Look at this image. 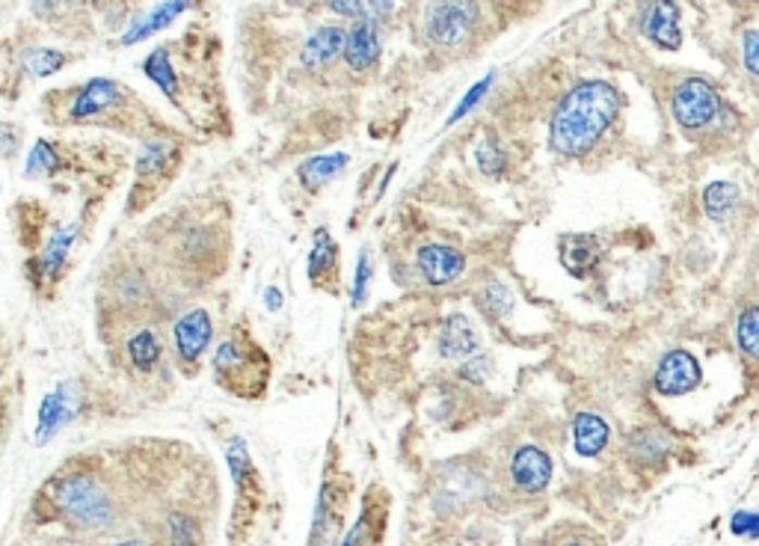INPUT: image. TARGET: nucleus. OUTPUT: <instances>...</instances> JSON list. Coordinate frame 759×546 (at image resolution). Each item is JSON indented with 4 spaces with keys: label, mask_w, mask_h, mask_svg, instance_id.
Instances as JSON below:
<instances>
[{
    "label": "nucleus",
    "mask_w": 759,
    "mask_h": 546,
    "mask_svg": "<svg viewBox=\"0 0 759 546\" xmlns=\"http://www.w3.org/2000/svg\"><path fill=\"white\" fill-rule=\"evenodd\" d=\"M608 437H611V427L602 415L597 413H578L573 419V439L575 451L582 458H597L602 455V448L608 446Z\"/></svg>",
    "instance_id": "6ab92c4d"
},
{
    "label": "nucleus",
    "mask_w": 759,
    "mask_h": 546,
    "mask_svg": "<svg viewBox=\"0 0 759 546\" xmlns=\"http://www.w3.org/2000/svg\"><path fill=\"white\" fill-rule=\"evenodd\" d=\"M122 99H125V89L116 80H108V77H96L89 80L87 87L77 92L75 104H72V120H92V116H101L108 110L120 108Z\"/></svg>",
    "instance_id": "dca6fc26"
},
{
    "label": "nucleus",
    "mask_w": 759,
    "mask_h": 546,
    "mask_svg": "<svg viewBox=\"0 0 759 546\" xmlns=\"http://www.w3.org/2000/svg\"><path fill=\"white\" fill-rule=\"evenodd\" d=\"M561 259H564L567 271L575 273V276H587V273L594 271L599 262L597 240L590 238V235H573V238H564V252H561Z\"/></svg>",
    "instance_id": "412c9836"
},
{
    "label": "nucleus",
    "mask_w": 759,
    "mask_h": 546,
    "mask_svg": "<svg viewBox=\"0 0 759 546\" xmlns=\"http://www.w3.org/2000/svg\"><path fill=\"white\" fill-rule=\"evenodd\" d=\"M77 407H80L77 383H60L54 393L45 395L39 415H36V446H45L48 439H54L75 419Z\"/></svg>",
    "instance_id": "1a4fd4ad"
},
{
    "label": "nucleus",
    "mask_w": 759,
    "mask_h": 546,
    "mask_svg": "<svg viewBox=\"0 0 759 546\" xmlns=\"http://www.w3.org/2000/svg\"><path fill=\"white\" fill-rule=\"evenodd\" d=\"M489 80H493V75H489L487 80H481V84H477V89H472V92H469L466 99H463V104H460V108H457V113H455V116H451V122H457V120H460V116H466V113H469V108H472V104H477V101H481V96H484V92H487Z\"/></svg>",
    "instance_id": "e433bc0d"
},
{
    "label": "nucleus",
    "mask_w": 759,
    "mask_h": 546,
    "mask_svg": "<svg viewBox=\"0 0 759 546\" xmlns=\"http://www.w3.org/2000/svg\"><path fill=\"white\" fill-rule=\"evenodd\" d=\"M415 264H419V273L424 276V283L434 285V288H443V285L457 283L463 276L466 256L457 250V247H448V244H424L419 256H415Z\"/></svg>",
    "instance_id": "f8f14e48"
},
{
    "label": "nucleus",
    "mask_w": 759,
    "mask_h": 546,
    "mask_svg": "<svg viewBox=\"0 0 759 546\" xmlns=\"http://www.w3.org/2000/svg\"><path fill=\"white\" fill-rule=\"evenodd\" d=\"M146 75L152 77L154 84L170 96V99H175V87H178V80H175V69L173 63H170V54H166V48H154L152 54H149V60H146Z\"/></svg>",
    "instance_id": "cd10ccee"
},
{
    "label": "nucleus",
    "mask_w": 759,
    "mask_h": 546,
    "mask_svg": "<svg viewBox=\"0 0 759 546\" xmlns=\"http://www.w3.org/2000/svg\"><path fill=\"white\" fill-rule=\"evenodd\" d=\"M173 142L166 140H149L142 146L140 161H137V182L140 185H152V178H163L166 164L173 161Z\"/></svg>",
    "instance_id": "4be33fe9"
},
{
    "label": "nucleus",
    "mask_w": 759,
    "mask_h": 546,
    "mask_svg": "<svg viewBox=\"0 0 759 546\" xmlns=\"http://www.w3.org/2000/svg\"><path fill=\"white\" fill-rule=\"evenodd\" d=\"M170 546H202V532L194 517L187 513L170 517Z\"/></svg>",
    "instance_id": "2f4dec72"
},
{
    "label": "nucleus",
    "mask_w": 759,
    "mask_h": 546,
    "mask_svg": "<svg viewBox=\"0 0 759 546\" xmlns=\"http://www.w3.org/2000/svg\"><path fill=\"white\" fill-rule=\"evenodd\" d=\"M306 273H309L312 285L321 288V291H329V295L338 291V244L326 229H315Z\"/></svg>",
    "instance_id": "4468645a"
},
{
    "label": "nucleus",
    "mask_w": 759,
    "mask_h": 546,
    "mask_svg": "<svg viewBox=\"0 0 759 546\" xmlns=\"http://www.w3.org/2000/svg\"><path fill=\"white\" fill-rule=\"evenodd\" d=\"M65 66V54L54 51V48H36L30 54L24 57V69L30 72L33 77H48L60 72Z\"/></svg>",
    "instance_id": "c756f323"
},
{
    "label": "nucleus",
    "mask_w": 759,
    "mask_h": 546,
    "mask_svg": "<svg viewBox=\"0 0 759 546\" xmlns=\"http://www.w3.org/2000/svg\"><path fill=\"white\" fill-rule=\"evenodd\" d=\"M620 113V92L608 80H582L555 108L549 125V146L561 158H585L599 137L614 125Z\"/></svg>",
    "instance_id": "f257e3e1"
},
{
    "label": "nucleus",
    "mask_w": 759,
    "mask_h": 546,
    "mask_svg": "<svg viewBox=\"0 0 759 546\" xmlns=\"http://www.w3.org/2000/svg\"><path fill=\"white\" fill-rule=\"evenodd\" d=\"M730 529H733V535L748 537V541H757V529H759L757 513H754V511H736V513H733V520H730Z\"/></svg>",
    "instance_id": "72a5a7b5"
},
{
    "label": "nucleus",
    "mask_w": 759,
    "mask_h": 546,
    "mask_svg": "<svg viewBox=\"0 0 759 546\" xmlns=\"http://www.w3.org/2000/svg\"><path fill=\"white\" fill-rule=\"evenodd\" d=\"M477 7L475 3H434L427 7V36L443 48H460L472 36Z\"/></svg>",
    "instance_id": "423d86ee"
},
{
    "label": "nucleus",
    "mask_w": 759,
    "mask_h": 546,
    "mask_svg": "<svg viewBox=\"0 0 759 546\" xmlns=\"http://www.w3.org/2000/svg\"><path fill=\"white\" fill-rule=\"evenodd\" d=\"M350 164V158L345 152L333 154H318V158H309L303 166H300V178H303L306 187H321L326 182H333L345 166Z\"/></svg>",
    "instance_id": "5701e85b"
},
{
    "label": "nucleus",
    "mask_w": 759,
    "mask_h": 546,
    "mask_svg": "<svg viewBox=\"0 0 759 546\" xmlns=\"http://www.w3.org/2000/svg\"><path fill=\"white\" fill-rule=\"evenodd\" d=\"M54 505L65 523L80 532H104L116 523V496L92 472H69L57 481Z\"/></svg>",
    "instance_id": "7ed1b4c3"
},
{
    "label": "nucleus",
    "mask_w": 759,
    "mask_h": 546,
    "mask_svg": "<svg viewBox=\"0 0 759 546\" xmlns=\"http://www.w3.org/2000/svg\"><path fill=\"white\" fill-rule=\"evenodd\" d=\"M481 348L475 327L466 315H451L439 330V350L448 360H469Z\"/></svg>",
    "instance_id": "f3484780"
},
{
    "label": "nucleus",
    "mask_w": 759,
    "mask_h": 546,
    "mask_svg": "<svg viewBox=\"0 0 759 546\" xmlns=\"http://www.w3.org/2000/svg\"><path fill=\"white\" fill-rule=\"evenodd\" d=\"M348 502H350L348 475L338 470H329L326 472L324 484H321V496H318V505H315V520H312V532H309V544L306 546L341 544V523H345Z\"/></svg>",
    "instance_id": "20e7f679"
},
{
    "label": "nucleus",
    "mask_w": 759,
    "mask_h": 546,
    "mask_svg": "<svg viewBox=\"0 0 759 546\" xmlns=\"http://www.w3.org/2000/svg\"><path fill=\"white\" fill-rule=\"evenodd\" d=\"M113 546H146V544H142V541H137V537H134V541H122V544H113Z\"/></svg>",
    "instance_id": "ea45409f"
},
{
    "label": "nucleus",
    "mask_w": 759,
    "mask_h": 546,
    "mask_svg": "<svg viewBox=\"0 0 759 546\" xmlns=\"http://www.w3.org/2000/svg\"><path fill=\"white\" fill-rule=\"evenodd\" d=\"M267 307L271 309L279 307V291H276V288H271V291H267Z\"/></svg>",
    "instance_id": "58836bf2"
},
{
    "label": "nucleus",
    "mask_w": 759,
    "mask_h": 546,
    "mask_svg": "<svg viewBox=\"0 0 759 546\" xmlns=\"http://www.w3.org/2000/svg\"><path fill=\"white\" fill-rule=\"evenodd\" d=\"M668 437L656 427H644L635 437L630 439V463L632 467H650V470H659L664 463V455H668Z\"/></svg>",
    "instance_id": "aec40b11"
},
{
    "label": "nucleus",
    "mask_w": 759,
    "mask_h": 546,
    "mask_svg": "<svg viewBox=\"0 0 759 546\" xmlns=\"http://www.w3.org/2000/svg\"><path fill=\"white\" fill-rule=\"evenodd\" d=\"M214 381L235 398H264L271 383V357L250 330H232L214 353Z\"/></svg>",
    "instance_id": "f03ea898"
},
{
    "label": "nucleus",
    "mask_w": 759,
    "mask_h": 546,
    "mask_svg": "<svg viewBox=\"0 0 759 546\" xmlns=\"http://www.w3.org/2000/svg\"><path fill=\"white\" fill-rule=\"evenodd\" d=\"M564 546H590V544H587V541H582V537H578V541H570V544H564Z\"/></svg>",
    "instance_id": "a19ab883"
},
{
    "label": "nucleus",
    "mask_w": 759,
    "mask_h": 546,
    "mask_svg": "<svg viewBox=\"0 0 759 546\" xmlns=\"http://www.w3.org/2000/svg\"><path fill=\"white\" fill-rule=\"evenodd\" d=\"M369 283H371V252L365 250L362 252V259H359L357 285H353V303H362V297H365V291H369Z\"/></svg>",
    "instance_id": "f704fd0d"
},
{
    "label": "nucleus",
    "mask_w": 759,
    "mask_h": 546,
    "mask_svg": "<svg viewBox=\"0 0 759 546\" xmlns=\"http://www.w3.org/2000/svg\"><path fill=\"white\" fill-rule=\"evenodd\" d=\"M477 303L484 309V315L496 321V318H505L513 309V295L501 283H489L484 288V295L477 297Z\"/></svg>",
    "instance_id": "7c9ffc66"
},
{
    "label": "nucleus",
    "mask_w": 759,
    "mask_h": 546,
    "mask_svg": "<svg viewBox=\"0 0 759 546\" xmlns=\"http://www.w3.org/2000/svg\"><path fill=\"white\" fill-rule=\"evenodd\" d=\"M386 523H389V496L383 487H371L362 496L359 505V517L348 537H341L338 546H383V535H386Z\"/></svg>",
    "instance_id": "6e6552de"
},
{
    "label": "nucleus",
    "mask_w": 759,
    "mask_h": 546,
    "mask_svg": "<svg viewBox=\"0 0 759 546\" xmlns=\"http://www.w3.org/2000/svg\"><path fill=\"white\" fill-rule=\"evenodd\" d=\"M671 110L673 120L680 122L685 132H700V128H706V125H712L718 120L721 96L704 77H688L673 92Z\"/></svg>",
    "instance_id": "39448f33"
},
{
    "label": "nucleus",
    "mask_w": 759,
    "mask_h": 546,
    "mask_svg": "<svg viewBox=\"0 0 759 546\" xmlns=\"http://www.w3.org/2000/svg\"><path fill=\"white\" fill-rule=\"evenodd\" d=\"M742 199V190L733 182H712V185L704 190V211L706 218L724 220L727 214H733V208L738 206Z\"/></svg>",
    "instance_id": "b1692460"
},
{
    "label": "nucleus",
    "mask_w": 759,
    "mask_h": 546,
    "mask_svg": "<svg viewBox=\"0 0 759 546\" xmlns=\"http://www.w3.org/2000/svg\"><path fill=\"white\" fill-rule=\"evenodd\" d=\"M175 353L178 360L185 362L187 369H196V362L202 360V353L211 345V336H214V324H211V315L206 309H190L185 315L175 321Z\"/></svg>",
    "instance_id": "9d476101"
},
{
    "label": "nucleus",
    "mask_w": 759,
    "mask_h": 546,
    "mask_svg": "<svg viewBox=\"0 0 759 546\" xmlns=\"http://www.w3.org/2000/svg\"><path fill=\"white\" fill-rule=\"evenodd\" d=\"M640 34L659 48L676 51L683 45V30H680V7L673 3H647L640 12Z\"/></svg>",
    "instance_id": "2eb2a0df"
},
{
    "label": "nucleus",
    "mask_w": 759,
    "mask_h": 546,
    "mask_svg": "<svg viewBox=\"0 0 759 546\" xmlns=\"http://www.w3.org/2000/svg\"><path fill=\"white\" fill-rule=\"evenodd\" d=\"M187 3H166V7H158L154 12H149L142 22L134 24V30H128V36L122 39L125 45L130 42H140V39H146V36H152L154 30H161L163 24H170L175 18V12H185Z\"/></svg>",
    "instance_id": "bb28decb"
},
{
    "label": "nucleus",
    "mask_w": 759,
    "mask_h": 546,
    "mask_svg": "<svg viewBox=\"0 0 759 546\" xmlns=\"http://www.w3.org/2000/svg\"><path fill=\"white\" fill-rule=\"evenodd\" d=\"M510 481L525 496H540L552 481V458L537 446L517 448L510 460Z\"/></svg>",
    "instance_id": "9b49d317"
},
{
    "label": "nucleus",
    "mask_w": 759,
    "mask_h": 546,
    "mask_svg": "<svg viewBox=\"0 0 759 546\" xmlns=\"http://www.w3.org/2000/svg\"><path fill=\"white\" fill-rule=\"evenodd\" d=\"M341 54L348 60V66L353 72H369L380 63L383 54V39H380V27L374 18H359L348 34H345V48Z\"/></svg>",
    "instance_id": "ddd939ff"
},
{
    "label": "nucleus",
    "mask_w": 759,
    "mask_h": 546,
    "mask_svg": "<svg viewBox=\"0 0 759 546\" xmlns=\"http://www.w3.org/2000/svg\"><path fill=\"white\" fill-rule=\"evenodd\" d=\"M60 166V154L48 140H36L30 158H27V175H54Z\"/></svg>",
    "instance_id": "473e14b6"
},
{
    "label": "nucleus",
    "mask_w": 759,
    "mask_h": 546,
    "mask_svg": "<svg viewBox=\"0 0 759 546\" xmlns=\"http://www.w3.org/2000/svg\"><path fill=\"white\" fill-rule=\"evenodd\" d=\"M700 362L692 350L685 348H673L664 353L659 365H656V393L668 395V398H676V395H688L695 393L700 386Z\"/></svg>",
    "instance_id": "0eeeda50"
},
{
    "label": "nucleus",
    "mask_w": 759,
    "mask_h": 546,
    "mask_svg": "<svg viewBox=\"0 0 759 546\" xmlns=\"http://www.w3.org/2000/svg\"><path fill=\"white\" fill-rule=\"evenodd\" d=\"M128 357L130 362H134V369L152 372L154 362L161 360V342H158V336H154L152 330H140L137 336H130Z\"/></svg>",
    "instance_id": "a878e982"
},
{
    "label": "nucleus",
    "mask_w": 759,
    "mask_h": 546,
    "mask_svg": "<svg viewBox=\"0 0 759 546\" xmlns=\"http://www.w3.org/2000/svg\"><path fill=\"white\" fill-rule=\"evenodd\" d=\"M757 42H759L757 30H748V34H745V66H748L750 75H757V72H759Z\"/></svg>",
    "instance_id": "c9c22d12"
},
{
    "label": "nucleus",
    "mask_w": 759,
    "mask_h": 546,
    "mask_svg": "<svg viewBox=\"0 0 759 546\" xmlns=\"http://www.w3.org/2000/svg\"><path fill=\"white\" fill-rule=\"evenodd\" d=\"M341 48H345V30L341 27H321L303 42L300 60L306 69H324L341 54Z\"/></svg>",
    "instance_id": "a211bd4d"
},
{
    "label": "nucleus",
    "mask_w": 759,
    "mask_h": 546,
    "mask_svg": "<svg viewBox=\"0 0 759 546\" xmlns=\"http://www.w3.org/2000/svg\"><path fill=\"white\" fill-rule=\"evenodd\" d=\"M77 238V226H63L54 232V238L48 240V247L42 252V271L48 280H57V273L63 268L65 256L72 250V244Z\"/></svg>",
    "instance_id": "393cba45"
},
{
    "label": "nucleus",
    "mask_w": 759,
    "mask_h": 546,
    "mask_svg": "<svg viewBox=\"0 0 759 546\" xmlns=\"http://www.w3.org/2000/svg\"><path fill=\"white\" fill-rule=\"evenodd\" d=\"M15 146H18V134H15V128L0 122V154H12L15 152Z\"/></svg>",
    "instance_id": "4c0bfd02"
},
{
    "label": "nucleus",
    "mask_w": 759,
    "mask_h": 546,
    "mask_svg": "<svg viewBox=\"0 0 759 546\" xmlns=\"http://www.w3.org/2000/svg\"><path fill=\"white\" fill-rule=\"evenodd\" d=\"M736 339H738V348L745 350V357H748V360H757L759 357V309L757 307H748L742 315H738Z\"/></svg>",
    "instance_id": "c85d7f7f"
}]
</instances>
